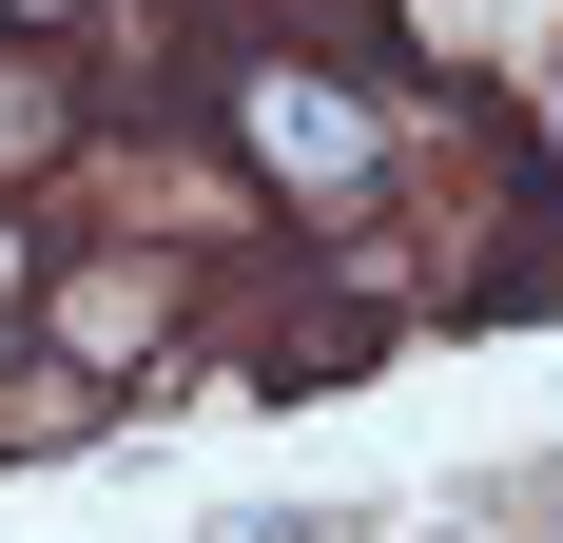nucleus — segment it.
<instances>
[{
	"label": "nucleus",
	"instance_id": "nucleus-3",
	"mask_svg": "<svg viewBox=\"0 0 563 543\" xmlns=\"http://www.w3.org/2000/svg\"><path fill=\"white\" fill-rule=\"evenodd\" d=\"M58 156V78H40V58H0V175H40Z\"/></svg>",
	"mask_w": 563,
	"mask_h": 543
},
{
	"label": "nucleus",
	"instance_id": "nucleus-2",
	"mask_svg": "<svg viewBox=\"0 0 563 543\" xmlns=\"http://www.w3.org/2000/svg\"><path fill=\"white\" fill-rule=\"evenodd\" d=\"M40 330H58V369H136V350L175 330V272H136V253H78V272L40 291Z\"/></svg>",
	"mask_w": 563,
	"mask_h": 543
},
{
	"label": "nucleus",
	"instance_id": "nucleus-4",
	"mask_svg": "<svg viewBox=\"0 0 563 543\" xmlns=\"http://www.w3.org/2000/svg\"><path fill=\"white\" fill-rule=\"evenodd\" d=\"M0 20H117V0H0Z\"/></svg>",
	"mask_w": 563,
	"mask_h": 543
},
{
	"label": "nucleus",
	"instance_id": "nucleus-1",
	"mask_svg": "<svg viewBox=\"0 0 563 543\" xmlns=\"http://www.w3.org/2000/svg\"><path fill=\"white\" fill-rule=\"evenodd\" d=\"M233 156L273 175V195H369V175H389V117H369V78H331V58H253V78H233Z\"/></svg>",
	"mask_w": 563,
	"mask_h": 543
},
{
	"label": "nucleus",
	"instance_id": "nucleus-5",
	"mask_svg": "<svg viewBox=\"0 0 563 543\" xmlns=\"http://www.w3.org/2000/svg\"><path fill=\"white\" fill-rule=\"evenodd\" d=\"M0 291H20V233H0Z\"/></svg>",
	"mask_w": 563,
	"mask_h": 543
}]
</instances>
